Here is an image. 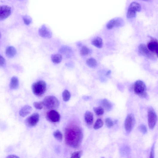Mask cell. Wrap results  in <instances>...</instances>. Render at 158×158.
I'll use <instances>...</instances> for the list:
<instances>
[{"mask_svg":"<svg viewBox=\"0 0 158 158\" xmlns=\"http://www.w3.org/2000/svg\"><path fill=\"white\" fill-rule=\"evenodd\" d=\"M103 125V122L101 118L97 119L94 126L95 130H98Z\"/></svg>","mask_w":158,"mask_h":158,"instance_id":"28","label":"cell"},{"mask_svg":"<svg viewBox=\"0 0 158 158\" xmlns=\"http://www.w3.org/2000/svg\"><path fill=\"white\" fill-rule=\"evenodd\" d=\"M154 144L151 148V152L150 158H154Z\"/></svg>","mask_w":158,"mask_h":158,"instance_id":"35","label":"cell"},{"mask_svg":"<svg viewBox=\"0 0 158 158\" xmlns=\"http://www.w3.org/2000/svg\"><path fill=\"white\" fill-rule=\"evenodd\" d=\"M85 120L86 124L89 125L92 124L94 121L93 115L91 112L87 111L84 115Z\"/></svg>","mask_w":158,"mask_h":158,"instance_id":"16","label":"cell"},{"mask_svg":"<svg viewBox=\"0 0 158 158\" xmlns=\"http://www.w3.org/2000/svg\"><path fill=\"white\" fill-rule=\"evenodd\" d=\"M135 123V118L132 114H128L124 122V127L126 132L130 133L133 130Z\"/></svg>","mask_w":158,"mask_h":158,"instance_id":"6","label":"cell"},{"mask_svg":"<svg viewBox=\"0 0 158 158\" xmlns=\"http://www.w3.org/2000/svg\"><path fill=\"white\" fill-rule=\"evenodd\" d=\"M5 63V60L4 58L1 55H0V66H4Z\"/></svg>","mask_w":158,"mask_h":158,"instance_id":"34","label":"cell"},{"mask_svg":"<svg viewBox=\"0 0 158 158\" xmlns=\"http://www.w3.org/2000/svg\"><path fill=\"white\" fill-rule=\"evenodd\" d=\"M140 131L143 134H145L147 132V129L145 125L142 124L139 127Z\"/></svg>","mask_w":158,"mask_h":158,"instance_id":"33","label":"cell"},{"mask_svg":"<svg viewBox=\"0 0 158 158\" xmlns=\"http://www.w3.org/2000/svg\"><path fill=\"white\" fill-rule=\"evenodd\" d=\"M65 142L69 146L74 148L80 146L83 133L80 127L75 125L69 126L65 129Z\"/></svg>","mask_w":158,"mask_h":158,"instance_id":"1","label":"cell"},{"mask_svg":"<svg viewBox=\"0 0 158 158\" xmlns=\"http://www.w3.org/2000/svg\"><path fill=\"white\" fill-rule=\"evenodd\" d=\"M6 158H19V157H18V156L15 155H8V156H7Z\"/></svg>","mask_w":158,"mask_h":158,"instance_id":"36","label":"cell"},{"mask_svg":"<svg viewBox=\"0 0 158 158\" xmlns=\"http://www.w3.org/2000/svg\"><path fill=\"white\" fill-rule=\"evenodd\" d=\"M101 104L105 109L108 111H111L113 108L112 104L106 99L102 101Z\"/></svg>","mask_w":158,"mask_h":158,"instance_id":"18","label":"cell"},{"mask_svg":"<svg viewBox=\"0 0 158 158\" xmlns=\"http://www.w3.org/2000/svg\"><path fill=\"white\" fill-rule=\"evenodd\" d=\"M93 110L96 114L98 116L102 115L104 113V109L101 107H94Z\"/></svg>","mask_w":158,"mask_h":158,"instance_id":"27","label":"cell"},{"mask_svg":"<svg viewBox=\"0 0 158 158\" xmlns=\"http://www.w3.org/2000/svg\"><path fill=\"white\" fill-rule=\"evenodd\" d=\"M1 32H0V39H1Z\"/></svg>","mask_w":158,"mask_h":158,"instance_id":"40","label":"cell"},{"mask_svg":"<svg viewBox=\"0 0 158 158\" xmlns=\"http://www.w3.org/2000/svg\"><path fill=\"white\" fill-rule=\"evenodd\" d=\"M122 24V20L119 18L113 19L109 22L107 25L108 29H111L115 27H119Z\"/></svg>","mask_w":158,"mask_h":158,"instance_id":"14","label":"cell"},{"mask_svg":"<svg viewBox=\"0 0 158 158\" xmlns=\"http://www.w3.org/2000/svg\"><path fill=\"white\" fill-rule=\"evenodd\" d=\"M151 40L147 44V47L149 50L152 53L157 56L158 44L157 40L151 37Z\"/></svg>","mask_w":158,"mask_h":158,"instance_id":"10","label":"cell"},{"mask_svg":"<svg viewBox=\"0 0 158 158\" xmlns=\"http://www.w3.org/2000/svg\"><path fill=\"white\" fill-rule=\"evenodd\" d=\"M39 120V114L37 113H35L26 118L25 123L27 126L33 127L36 125Z\"/></svg>","mask_w":158,"mask_h":158,"instance_id":"8","label":"cell"},{"mask_svg":"<svg viewBox=\"0 0 158 158\" xmlns=\"http://www.w3.org/2000/svg\"><path fill=\"white\" fill-rule=\"evenodd\" d=\"M39 34L41 37L47 38H51L52 33L50 29L45 25H42L39 30Z\"/></svg>","mask_w":158,"mask_h":158,"instance_id":"12","label":"cell"},{"mask_svg":"<svg viewBox=\"0 0 158 158\" xmlns=\"http://www.w3.org/2000/svg\"><path fill=\"white\" fill-rule=\"evenodd\" d=\"M51 59L53 63L55 64H58L61 62L63 57L61 55L57 54L52 55Z\"/></svg>","mask_w":158,"mask_h":158,"instance_id":"22","label":"cell"},{"mask_svg":"<svg viewBox=\"0 0 158 158\" xmlns=\"http://www.w3.org/2000/svg\"><path fill=\"white\" fill-rule=\"evenodd\" d=\"M77 45L78 46L80 47L82 46V44L80 42H78L77 43Z\"/></svg>","mask_w":158,"mask_h":158,"instance_id":"37","label":"cell"},{"mask_svg":"<svg viewBox=\"0 0 158 158\" xmlns=\"http://www.w3.org/2000/svg\"><path fill=\"white\" fill-rule=\"evenodd\" d=\"M110 73H111V71H108V72L107 73V75H109L110 74Z\"/></svg>","mask_w":158,"mask_h":158,"instance_id":"38","label":"cell"},{"mask_svg":"<svg viewBox=\"0 0 158 158\" xmlns=\"http://www.w3.org/2000/svg\"><path fill=\"white\" fill-rule=\"evenodd\" d=\"M44 106L48 110H54L57 108L60 105V102L58 99L54 96L45 97L42 101Z\"/></svg>","mask_w":158,"mask_h":158,"instance_id":"2","label":"cell"},{"mask_svg":"<svg viewBox=\"0 0 158 158\" xmlns=\"http://www.w3.org/2000/svg\"><path fill=\"white\" fill-rule=\"evenodd\" d=\"M11 13V8L7 5H0V20L8 17Z\"/></svg>","mask_w":158,"mask_h":158,"instance_id":"11","label":"cell"},{"mask_svg":"<svg viewBox=\"0 0 158 158\" xmlns=\"http://www.w3.org/2000/svg\"><path fill=\"white\" fill-rule=\"evenodd\" d=\"M90 53V49L87 47L83 46L81 47L80 51V54L81 55L86 56L89 54Z\"/></svg>","mask_w":158,"mask_h":158,"instance_id":"26","label":"cell"},{"mask_svg":"<svg viewBox=\"0 0 158 158\" xmlns=\"http://www.w3.org/2000/svg\"><path fill=\"white\" fill-rule=\"evenodd\" d=\"M148 122L151 129L154 127L157 121V116L155 111L151 108L148 112Z\"/></svg>","mask_w":158,"mask_h":158,"instance_id":"7","label":"cell"},{"mask_svg":"<svg viewBox=\"0 0 158 158\" xmlns=\"http://www.w3.org/2000/svg\"><path fill=\"white\" fill-rule=\"evenodd\" d=\"M72 49L69 46H66L62 47L59 51V52L62 54L66 55L68 57L69 55L72 52Z\"/></svg>","mask_w":158,"mask_h":158,"instance_id":"20","label":"cell"},{"mask_svg":"<svg viewBox=\"0 0 158 158\" xmlns=\"http://www.w3.org/2000/svg\"><path fill=\"white\" fill-rule=\"evenodd\" d=\"M141 7L140 5L136 2H132L127 9V17L128 19H132L136 16V12L141 11Z\"/></svg>","mask_w":158,"mask_h":158,"instance_id":"5","label":"cell"},{"mask_svg":"<svg viewBox=\"0 0 158 158\" xmlns=\"http://www.w3.org/2000/svg\"><path fill=\"white\" fill-rule=\"evenodd\" d=\"M62 96L63 101H64L67 102L70 100L71 95L68 91L66 90L63 92Z\"/></svg>","mask_w":158,"mask_h":158,"instance_id":"24","label":"cell"},{"mask_svg":"<svg viewBox=\"0 0 158 158\" xmlns=\"http://www.w3.org/2000/svg\"><path fill=\"white\" fill-rule=\"evenodd\" d=\"M46 117L48 121L53 123L58 122L60 120V114L54 110L48 112L46 114Z\"/></svg>","mask_w":158,"mask_h":158,"instance_id":"9","label":"cell"},{"mask_svg":"<svg viewBox=\"0 0 158 158\" xmlns=\"http://www.w3.org/2000/svg\"><path fill=\"white\" fill-rule=\"evenodd\" d=\"M33 110L32 107L28 105L23 106L20 110L19 114L20 116L25 117L30 114Z\"/></svg>","mask_w":158,"mask_h":158,"instance_id":"15","label":"cell"},{"mask_svg":"<svg viewBox=\"0 0 158 158\" xmlns=\"http://www.w3.org/2000/svg\"><path fill=\"white\" fill-rule=\"evenodd\" d=\"M105 123L107 126L109 128L111 127L113 125V121L110 118H106Z\"/></svg>","mask_w":158,"mask_h":158,"instance_id":"32","label":"cell"},{"mask_svg":"<svg viewBox=\"0 0 158 158\" xmlns=\"http://www.w3.org/2000/svg\"><path fill=\"white\" fill-rule=\"evenodd\" d=\"M46 88V84L43 81H38L34 83L32 86L33 93L38 97L42 96L45 94Z\"/></svg>","mask_w":158,"mask_h":158,"instance_id":"3","label":"cell"},{"mask_svg":"<svg viewBox=\"0 0 158 158\" xmlns=\"http://www.w3.org/2000/svg\"><path fill=\"white\" fill-rule=\"evenodd\" d=\"M134 91L135 94L141 97L145 98L147 95L146 86L144 83L141 80H138L135 82Z\"/></svg>","mask_w":158,"mask_h":158,"instance_id":"4","label":"cell"},{"mask_svg":"<svg viewBox=\"0 0 158 158\" xmlns=\"http://www.w3.org/2000/svg\"><path fill=\"white\" fill-rule=\"evenodd\" d=\"M19 85L18 79L15 77H13L11 79L10 83V87L12 89H16Z\"/></svg>","mask_w":158,"mask_h":158,"instance_id":"21","label":"cell"},{"mask_svg":"<svg viewBox=\"0 0 158 158\" xmlns=\"http://www.w3.org/2000/svg\"><path fill=\"white\" fill-rule=\"evenodd\" d=\"M86 63L88 66L92 68H96L98 65L97 61L93 58H90L88 59Z\"/></svg>","mask_w":158,"mask_h":158,"instance_id":"23","label":"cell"},{"mask_svg":"<svg viewBox=\"0 0 158 158\" xmlns=\"http://www.w3.org/2000/svg\"><path fill=\"white\" fill-rule=\"evenodd\" d=\"M138 48L140 52L143 55L151 59L154 57L152 53L149 50L145 44H141Z\"/></svg>","mask_w":158,"mask_h":158,"instance_id":"13","label":"cell"},{"mask_svg":"<svg viewBox=\"0 0 158 158\" xmlns=\"http://www.w3.org/2000/svg\"><path fill=\"white\" fill-rule=\"evenodd\" d=\"M92 44L98 48H101L103 46V42L102 39L100 37H97L93 40Z\"/></svg>","mask_w":158,"mask_h":158,"instance_id":"17","label":"cell"},{"mask_svg":"<svg viewBox=\"0 0 158 158\" xmlns=\"http://www.w3.org/2000/svg\"><path fill=\"white\" fill-rule=\"evenodd\" d=\"M83 154V151H76L72 154L71 158H80L81 157Z\"/></svg>","mask_w":158,"mask_h":158,"instance_id":"30","label":"cell"},{"mask_svg":"<svg viewBox=\"0 0 158 158\" xmlns=\"http://www.w3.org/2000/svg\"><path fill=\"white\" fill-rule=\"evenodd\" d=\"M143 1H150V0H142Z\"/></svg>","mask_w":158,"mask_h":158,"instance_id":"39","label":"cell"},{"mask_svg":"<svg viewBox=\"0 0 158 158\" xmlns=\"http://www.w3.org/2000/svg\"><path fill=\"white\" fill-rule=\"evenodd\" d=\"M34 106L38 110L42 109L44 106L42 101L34 102Z\"/></svg>","mask_w":158,"mask_h":158,"instance_id":"29","label":"cell"},{"mask_svg":"<svg viewBox=\"0 0 158 158\" xmlns=\"http://www.w3.org/2000/svg\"><path fill=\"white\" fill-rule=\"evenodd\" d=\"M16 53V49L13 46L8 47L6 49V55L9 57H13L15 55Z\"/></svg>","mask_w":158,"mask_h":158,"instance_id":"19","label":"cell"},{"mask_svg":"<svg viewBox=\"0 0 158 158\" xmlns=\"http://www.w3.org/2000/svg\"><path fill=\"white\" fill-rule=\"evenodd\" d=\"M23 19L24 23L27 25H29L32 22L31 18L28 16L26 15L23 16Z\"/></svg>","mask_w":158,"mask_h":158,"instance_id":"31","label":"cell"},{"mask_svg":"<svg viewBox=\"0 0 158 158\" xmlns=\"http://www.w3.org/2000/svg\"><path fill=\"white\" fill-rule=\"evenodd\" d=\"M54 137L58 141L61 142L63 139V135L62 133L59 130H57L53 133Z\"/></svg>","mask_w":158,"mask_h":158,"instance_id":"25","label":"cell"}]
</instances>
